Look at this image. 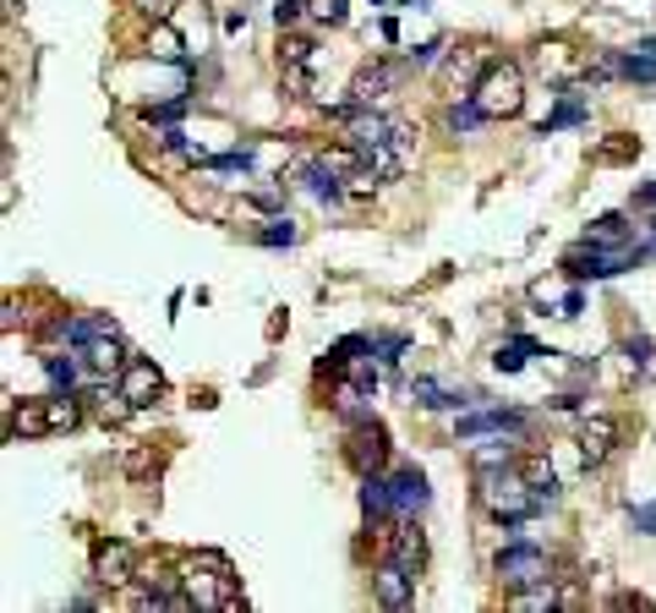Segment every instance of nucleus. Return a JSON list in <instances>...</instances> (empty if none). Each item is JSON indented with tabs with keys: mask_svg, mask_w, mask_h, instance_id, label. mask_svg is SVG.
Here are the masks:
<instances>
[{
	"mask_svg": "<svg viewBox=\"0 0 656 613\" xmlns=\"http://www.w3.org/2000/svg\"><path fill=\"white\" fill-rule=\"evenodd\" d=\"M470 99L487 110V121H515L525 110V71L515 61H487L476 88H470Z\"/></svg>",
	"mask_w": 656,
	"mask_h": 613,
	"instance_id": "1",
	"label": "nucleus"
},
{
	"mask_svg": "<svg viewBox=\"0 0 656 613\" xmlns=\"http://www.w3.org/2000/svg\"><path fill=\"white\" fill-rule=\"evenodd\" d=\"M498 581L509 586V592H525V586H541L547 581V553L530 543H515L498 553Z\"/></svg>",
	"mask_w": 656,
	"mask_h": 613,
	"instance_id": "2",
	"label": "nucleus"
},
{
	"mask_svg": "<svg viewBox=\"0 0 656 613\" xmlns=\"http://www.w3.org/2000/svg\"><path fill=\"white\" fill-rule=\"evenodd\" d=\"M384 455H389V433H384V422L361 416V422H356V433H350V444H345V461L367 477V472H378V466H384Z\"/></svg>",
	"mask_w": 656,
	"mask_h": 613,
	"instance_id": "3",
	"label": "nucleus"
},
{
	"mask_svg": "<svg viewBox=\"0 0 656 613\" xmlns=\"http://www.w3.org/2000/svg\"><path fill=\"white\" fill-rule=\"evenodd\" d=\"M82 356V367H88V378H121L127 373V345H121V329H110V335H93V340L77 350Z\"/></svg>",
	"mask_w": 656,
	"mask_h": 613,
	"instance_id": "4",
	"label": "nucleus"
},
{
	"mask_svg": "<svg viewBox=\"0 0 656 613\" xmlns=\"http://www.w3.org/2000/svg\"><path fill=\"white\" fill-rule=\"evenodd\" d=\"M372 597H378L384 609H410V603H416V575H410L399 558H384V564L372 570Z\"/></svg>",
	"mask_w": 656,
	"mask_h": 613,
	"instance_id": "5",
	"label": "nucleus"
},
{
	"mask_svg": "<svg viewBox=\"0 0 656 613\" xmlns=\"http://www.w3.org/2000/svg\"><path fill=\"white\" fill-rule=\"evenodd\" d=\"M405 77H410V61H372V67H361V77H356V88H350V99L372 105V99H384V93H394V88H399Z\"/></svg>",
	"mask_w": 656,
	"mask_h": 613,
	"instance_id": "6",
	"label": "nucleus"
},
{
	"mask_svg": "<svg viewBox=\"0 0 656 613\" xmlns=\"http://www.w3.org/2000/svg\"><path fill=\"white\" fill-rule=\"evenodd\" d=\"M93 581H105V586L137 581V553L127 543H99L93 547Z\"/></svg>",
	"mask_w": 656,
	"mask_h": 613,
	"instance_id": "7",
	"label": "nucleus"
},
{
	"mask_svg": "<svg viewBox=\"0 0 656 613\" xmlns=\"http://www.w3.org/2000/svg\"><path fill=\"white\" fill-rule=\"evenodd\" d=\"M613 449H618V422H613V416H586V427H580V455H586V466H602Z\"/></svg>",
	"mask_w": 656,
	"mask_h": 613,
	"instance_id": "8",
	"label": "nucleus"
},
{
	"mask_svg": "<svg viewBox=\"0 0 656 613\" xmlns=\"http://www.w3.org/2000/svg\"><path fill=\"white\" fill-rule=\"evenodd\" d=\"M384 543H389V558H399L410 575L427 570V537L416 526H394V532H384Z\"/></svg>",
	"mask_w": 656,
	"mask_h": 613,
	"instance_id": "9",
	"label": "nucleus"
},
{
	"mask_svg": "<svg viewBox=\"0 0 656 613\" xmlns=\"http://www.w3.org/2000/svg\"><path fill=\"white\" fill-rule=\"evenodd\" d=\"M159 389H165V373H159L153 362H127V373H121V395H127L131 406H148Z\"/></svg>",
	"mask_w": 656,
	"mask_h": 613,
	"instance_id": "10",
	"label": "nucleus"
},
{
	"mask_svg": "<svg viewBox=\"0 0 656 613\" xmlns=\"http://www.w3.org/2000/svg\"><path fill=\"white\" fill-rule=\"evenodd\" d=\"M82 401H93V416H99V422H127L131 411H137L127 395H121V384H110V378H93V389H88Z\"/></svg>",
	"mask_w": 656,
	"mask_h": 613,
	"instance_id": "11",
	"label": "nucleus"
},
{
	"mask_svg": "<svg viewBox=\"0 0 656 613\" xmlns=\"http://www.w3.org/2000/svg\"><path fill=\"white\" fill-rule=\"evenodd\" d=\"M481 433H525L520 411H476L459 422V438H481Z\"/></svg>",
	"mask_w": 656,
	"mask_h": 613,
	"instance_id": "12",
	"label": "nucleus"
},
{
	"mask_svg": "<svg viewBox=\"0 0 656 613\" xmlns=\"http://www.w3.org/2000/svg\"><path fill=\"white\" fill-rule=\"evenodd\" d=\"M580 121H586V99H580V88H564L558 110L536 127V137H553V132H564V127H580Z\"/></svg>",
	"mask_w": 656,
	"mask_h": 613,
	"instance_id": "13",
	"label": "nucleus"
},
{
	"mask_svg": "<svg viewBox=\"0 0 656 613\" xmlns=\"http://www.w3.org/2000/svg\"><path fill=\"white\" fill-rule=\"evenodd\" d=\"M410 401H416V406H427V411H465V406H470L465 395L444 389L438 378H416V384H410Z\"/></svg>",
	"mask_w": 656,
	"mask_h": 613,
	"instance_id": "14",
	"label": "nucleus"
},
{
	"mask_svg": "<svg viewBox=\"0 0 656 613\" xmlns=\"http://www.w3.org/2000/svg\"><path fill=\"white\" fill-rule=\"evenodd\" d=\"M586 241L590 247H629V241H635V225H629L624 214H602L586 230Z\"/></svg>",
	"mask_w": 656,
	"mask_h": 613,
	"instance_id": "15",
	"label": "nucleus"
},
{
	"mask_svg": "<svg viewBox=\"0 0 656 613\" xmlns=\"http://www.w3.org/2000/svg\"><path fill=\"white\" fill-rule=\"evenodd\" d=\"M44 433H50L44 401H22V411H11V438H44Z\"/></svg>",
	"mask_w": 656,
	"mask_h": 613,
	"instance_id": "16",
	"label": "nucleus"
},
{
	"mask_svg": "<svg viewBox=\"0 0 656 613\" xmlns=\"http://www.w3.org/2000/svg\"><path fill=\"white\" fill-rule=\"evenodd\" d=\"M421 504H427V477H421L416 466H405V472L394 477V510L410 515V510H421Z\"/></svg>",
	"mask_w": 656,
	"mask_h": 613,
	"instance_id": "17",
	"label": "nucleus"
},
{
	"mask_svg": "<svg viewBox=\"0 0 656 613\" xmlns=\"http://www.w3.org/2000/svg\"><path fill=\"white\" fill-rule=\"evenodd\" d=\"M44 373H50V384H56V395H77V384H82V356H44Z\"/></svg>",
	"mask_w": 656,
	"mask_h": 613,
	"instance_id": "18",
	"label": "nucleus"
},
{
	"mask_svg": "<svg viewBox=\"0 0 656 613\" xmlns=\"http://www.w3.org/2000/svg\"><path fill=\"white\" fill-rule=\"evenodd\" d=\"M361 510H367V515H389L394 510V477L367 472V477H361Z\"/></svg>",
	"mask_w": 656,
	"mask_h": 613,
	"instance_id": "19",
	"label": "nucleus"
},
{
	"mask_svg": "<svg viewBox=\"0 0 656 613\" xmlns=\"http://www.w3.org/2000/svg\"><path fill=\"white\" fill-rule=\"evenodd\" d=\"M444 121H449V132H476V127H481V121H487V110H481V105H476V99H470V93H459L455 105H449V116H444Z\"/></svg>",
	"mask_w": 656,
	"mask_h": 613,
	"instance_id": "20",
	"label": "nucleus"
},
{
	"mask_svg": "<svg viewBox=\"0 0 656 613\" xmlns=\"http://www.w3.org/2000/svg\"><path fill=\"white\" fill-rule=\"evenodd\" d=\"M530 356H541V345H530V340H509V345H498L493 367H498V373H520Z\"/></svg>",
	"mask_w": 656,
	"mask_h": 613,
	"instance_id": "21",
	"label": "nucleus"
},
{
	"mask_svg": "<svg viewBox=\"0 0 656 613\" xmlns=\"http://www.w3.org/2000/svg\"><path fill=\"white\" fill-rule=\"evenodd\" d=\"M148 56H159V61H181V33H176L170 22H159L153 39H148Z\"/></svg>",
	"mask_w": 656,
	"mask_h": 613,
	"instance_id": "22",
	"label": "nucleus"
},
{
	"mask_svg": "<svg viewBox=\"0 0 656 613\" xmlns=\"http://www.w3.org/2000/svg\"><path fill=\"white\" fill-rule=\"evenodd\" d=\"M470 461H476V472H509V466H515V444H487V449H476Z\"/></svg>",
	"mask_w": 656,
	"mask_h": 613,
	"instance_id": "23",
	"label": "nucleus"
},
{
	"mask_svg": "<svg viewBox=\"0 0 656 613\" xmlns=\"http://www.w3.org/2000/svg\"><path fill=\"white\" fill-rule=\"evenodd\" d=\"M618 71H624L629 82H656V56H646V50H629V56H618Z\"/></svg>",
	"mask_w": 656,
	"mask_h": 613,
	"instance_id": "24",
	"label": "nucleus"
},
{
	"mask_svg": "<svg viewBox=\"0 0 656 613\" xmlns=\"http://www.w3.org/2000/svg\"><path fill=\"white\" fill-rule=\"evenodd\" d=\"M258 241H262V247H296V241H301V230H296L290 219H268V225L258 230Z\"/></svg>",
	"mask_w": 656,
	"mask_h": 613,
	"instance_id": "25",
	"label": "nucleus"
},
{
	"mask_svg": "<svg viewBox=\"0 0 656 613\" xmlns=\"http://www.w3.org/2000/svg\"><path fill=\"white\" fill-rule=\"evenodd\" d=\"M635 154H640V142H635V137H624V132L596 148V159H602V165H624V159H635Z\"/></svg>",
	"mask_w": 656,
	"mask_h": 613,
	"instance_id": "26",
	"label": "nucleus"
},
{
	"mask_svg": "<svg viewBox=\"0 0 656 613\" xmlns=\"http://www.w3.org/2000/svg\"><path fill=\"white\" fill-rule=\"evenodd\" d=\"M44 406H50V433H66V427H77V416H82L71 395H56V401H44Z\"/></svg>",
	"mask_w": 656,
	"mask_h": 613,
	"instance_id": "27",
	"label": "nucleus"
},
{
	"mask_svg": "<svg viewBox=\"0 0 656 613\" xmlns=\"http://www.w3.org/2000/svg\"><path fill=\"white\" fill-rule=\"evenodd\" d=\"M405 61H410V71H427V67H438V61H449V39H433V45H421V50H410Z\"/></svg>",
	"mask_w": 656,
	"mask_h": 613,
	"instance_id": "28",
	"label": "nucleus"
},
{
	"mask_svg": "<svg viewBox=\"0 0 656 613\" xmlns=\"http://www.w3.org/2000/svg\"><path fill=\"white\" fill-rule=\"evenodd\" d=\"M187 116V99H170V105H148V127H176Z\"/></svg>",
	"mask_w": 656,
	"mask_h": 613,
	"instance_id": "29",
	"label": "nucleus"
},
{
	"mask_svg": "<svg viewBox=\"0 0 656 613\" xmlns=\"http://www.w3.org/2000/svg\"><path fill=\"white\" fill-rule=\"evenodd\" d=\"M307 11H312L318 22H328V28L345 22V0H307Z\"/></svg>",
	"mask_w": 656,
	"mask_h": 613,
	"instance_id": "30",
	"label": "nucleus"
},
{
	"mask_svg": "<svg viewBox=\"0 0 656 613\" xmlns=\"http://www.w3.org/2000/svg\"><path fill=\"white\" fill-rule=\"evenodd\" d=\"M279 56H285V67H307V61H312V39H296V33H290Z\"/></svg>",
	"mask_w": 656,
	"mask_h": 613,
	"instance_id": "31",
	"label": "nucleus"
},
{
	"mask_svg": "<svg viewBox=\"0 0 656 613\" xmlns=\"http://www.w3.org/2000/svg\"><path fill=\"white\" fill-rule=\"evenodd\" d=\"M131 6H137V11H142V17H153V22H170V17H176V6H181V0H131Z\"/></svg>",
	"mask_w": 656,
	"mask_h": 613,
	"instance_id": "32",
	"label": "nucleus"
},
{
	"mask_svg": "<svg viewBox=\"0 0 656 613\" xmlns=\"http://www.w3.org/2000/svg\"><path fill=\"white\" fill-rule=\"evenodd\" d=\"M624 356H629V367H635V373H646V367H652V340H640V335H635V340L624 345Z\"/></svg>",
	"mask_w": 656,
	"mask_h": 613,
	"instance_id": "33",
	"label": "nucleus"
},
{
	"mask_svg": "<svg viewBox=\"0 0 656 613\" xmlns=\"http://www.w3.org/2000/svg\"><path fill=\"white\" fill-rule=\"evenodd\" d=\"M301 6H307V0H279V6H274V22H279V28H290V22L301 17Z\"/></svg>",
	"mask_w": 656,
	"mask_h": 613,
	"instance_id": "34",
	"label": "nucleus"
},
{
	"mask_svg": "<svg viewBox=\"0 0 656 613\" xmlns=\"http://www.w3.org/2000/svg\"><path fill=\"white\" fill-rule=\"evenodd\" d=\"M635 532H640V537H656V504H640V510H635Z\"/></svg>",
	"mask_w": 656,
	"mask_h": 613,
	"instance_id": "35",
	"label": "nucleus"
},
{
	"mask_svg": "<svg viewBox=\"0 0 656 613\" xmlns=\"http://www.w3.org/2000/svg\"><path fill=\"white\" fill-rule=\"evenodd\" d=\"M399 350H405V340H399V335H394V340H384V345H378V367H394V362H399Z\"/></svg>",
	"mask_w": 656,
	"mask_h": 613,
	"instance_id": "36",
	"label": "nucleus"
},
{
	"mask_svg": "<svg viewBox=\"0 0 656 613\" xmlns=\"http://www.w3.org/2000/svg\"><path fill=\"white\" fill-rule=\"evenodd\" d=\"M635 208H640V214H652V225H656V181H652V187H640V198H635Z\"/></svg>",
	"mask_w": 656,
	"mask_h": 613,
	"instance_id": "37",
	"label": "nucleus"
},
{
	"mask_svg": "<svg viewBox=\"0 0 656 613\" xmlns=\"http://www.w3.org/2000/svg\"><path fill=\"white\" fill-rule=\"evenodd\" d=\"M635 50H646V56H656V39H640V45H635Z\"/></svg>",
	"mask_w": 656,
	"mask_h": 613,
	"instance_id": "38",
	"label": "nucleus"
},
{
	"mask_svg": "<svg viewBox=\"0 0 656 613\" xmlns=\"http://www.w3.org/2000/svg\"><path fill=\"white\" fill-rule=\"evenodd\" d=\"M367 6H384V0H367Z\"/></svg>",
	"mask_w": 656,
	"mask_h": 613,
	"instance_id": "39",
	"label": "nucleus"
}]
</instances>
